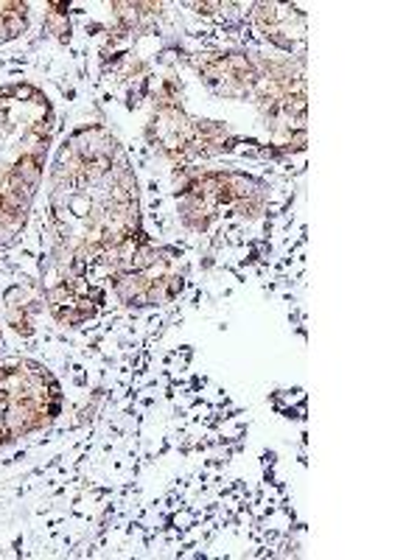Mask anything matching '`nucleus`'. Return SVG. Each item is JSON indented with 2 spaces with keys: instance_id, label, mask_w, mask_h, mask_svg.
<instances>
[{
  "instance_id": "obj_1",
  "label": "nucleus",
  "mask_w": 420,
  "mask_h": 560,
  "mask_svg": "<svg viewBox=\"0 0 420 560\" xmlns=\"http://www.w3.org/2000/svg\"><path fill=\"white\" fill-rule=\"evenodd\" d=\"M57 384L34 364L0 368V443L45 427L57 415Z\"/></svg>"
}]
</instances>
